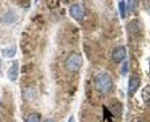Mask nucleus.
I'll return each instance as SVG.
<instances>
[{
  "instance_id": "nucleus-1",
  "label": "nucleus",
  "mask_w": 150,
  "mask_h": 122,
  "mask_svg": "<svg viewBox=\"0 0 150 122\" xmlns=\"http://www.w3.org/2000/svg\"><path fill=\"white\" fill-rule=\"evenodd\" d=\"M95 87L100 93H109L113 87V81L108 73H99L95 78Z\"/></svg>"
},
{
  "instance_id": "nucleus-2",
  "label": "nucleus",
  "mask_w": 150,
  "mask_h": 122,
  "mask_svg": "<svg viewBox=\"0 0 150 122\" xmlns=\"http://www.w3.org/2000/svg\"><path fill=\"white\" fill-rule=\"evenodd\" d=\"M82 62H83V60H82L81 54H79V53H72L66 59L65 67L69 70V71L75 73V71H79L80 68L82 67Z\"/></svg>"
},
{
  "instance_id": "nucleus-3",
  "label": "nucleus",
  "mask_w": 150,
  "mask_h": 122,
  "mask_svg": "<svg viewBox=\"0 0 150 122\" xmlns=\"http://www.w3.org/2000/svg\"><path fill=\"white\" fill-rule=\"evenodd\" d=\"M69 14L76 21H82L84 18V9L80 4H74L69 8Z\"/></svg>"
},
{
  "instance_id": "nucleus-4",
  "label": "nucleus",
  "mask_w": 150,
  "mask_h": 122,
  "mask_svg": "<svg viewBox=\"0 0 150 122\" xmlns=\"http://www.w3.org/2000/svg\"><path fill=\"white\" fill-rule=\"evenodd\" d=\"M126 58V47L125 46H119L115 47L112 52V59L115 62H121Z\"/></svg>"
},
{
  "instance_id": "nucleus-5",
  "label": "nucleus",
  "mask_w": 150,
  "mask_h": 122,
  "mask_svg": "<svg viewBox=\"0 0 150 122\" xmlns=\"http://www.w3.org/2000/svg\"><path fill=\"white\" fill-rule=\"evenodd\" d=\"M7 77L12 82H15L18 80L19 77V62L18 61H14L13 65L9 67V69L7 71Z\"/></svg>"
},
{
  "instance_id": "nucleus-6",
  "label": "nucleus",
  "mask_w": 150,
  "mask_h": 122,
  "mask_svg": "<svg viewBox=\"0 0 150 122\" xmlns=\"http://www.w3.org/2000/svg\"><path fill=\"white\" fill-rule=\"evenodd\" d=\"M140 87V78L137 76H132L128 82V94L133 96Z\"/></svg>"
},
{
  "instance_id": "nucleus-7",
  "label": "nucleus",
  "mask_w": 150,
  "mask_h": 122,
  "mask_svg": "<svg viewBox=\"0 0 150 122\" xmlns=\"http://www.w3.org/2000/svg\"><path fill=\"white\" fill-rule=\"evenodd\" d=\"M1 53H2L4 58H13L16 54V46L15 45H11L8 47H5V49H2Z\"/></svg>"
},
{
  "instance_id": "nucleus-8",
  "label": "nucleus",
  "mask_w": 150,
  "mask_h": 122,
  "mask_svg": "<svg viewBox=\"0 0 150 122\" xmlns=\"http://www.w3.org/2000/svg\"><path fill=\"white\" fill-rule=\"evenodd\" d=\"M25 122H40V114H38V113H31L27 118Z\"/></svg>"
},
{
  "instance_id": "nucleus-9",
  "label": "nucleus",
  "mask_w": 150,
  "mask_h": 122,
  "mask_svg": "<svg viewBox=\"0 0 150 122\" xmlns=\"http://www.w3.org/2000/svg\"><path fill=\"white\" fill-rule=\"evenodd\" d=\"M119 11H120V16L121 18H126V2L125 1H119Z\"/></svg>"
},
{
  "instance_id": "nucleus-10",
  "label": "nucleus",
  "mask_w": 150,
  "mask_h": 122,
  "mask_svg": "<svg viewBox=\"0 0 150 122\" xmlns=\"http://www.w3.org/2000/svg\"><path fill=\"white\" fill-rule=\"evenodd\" d=\"M142 98L146 102H149L150 100V85H147L142 90Z\"/></svg>"
},
{
  "instance_id": "nucleus-11",
  "label": "nucleus",
  "mask_w": 150,
  "mask_h": 122,
  "mask_svg": "<svg viewBox=\"0 0 150 122\" xmlns=\"http://www.w3.org/2000/svg\"><path fill=\"white\" fill-rule=\"evenodd\" d=\"M128 73V62H124V66H122V69H121V74L122 75H126Z\"/></svg>"
},
{
  "instance_id": "nucleus-12",
  "label": "nucleus",
  "mask_w": 150,
  "mask_h": 122,
  "mask_svg": "<svg viewBox=\"0 0 150 122\" xmlns=\"http://www.w3.org/2000/svg\"><path fill=\"white\" fill-rule=\"evenodd\" d=\"M44 122H56V121H54L53 119H46V120H45Z\"/></svg>"
},
{
  "instance_id": "nucleus-13",
  "label": "nucleus",
  "mask_w": 150,
  "mask_h": 122,
  "mask_svg": "<svg viewBox=\"0 0 150 122\" xmlns=\"http://www.w3.org/2000/svg\"><path fill=\"white\" fill-rule=\"evenodd\" d=\"M68 122H74V118H73V116H71V118H69V120H68Z\"/></svg>"
},
{
  "instance_id": "nucleus-14",
  "label": "nucleus",
  "mask_w": 150,
  "mask_h": 122,
  "mask_svg": "<svg viewBox=\"0 0 150 122\" xmlns=\"http://www.w3.org/2000/svg\"><path fill=\"white\" fill-rule=\"evenodd\" d=\"M0 68H1V59H0ZM0 71H1V69H0Z\"/></svg>"
}]
</instances>
